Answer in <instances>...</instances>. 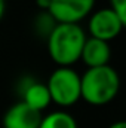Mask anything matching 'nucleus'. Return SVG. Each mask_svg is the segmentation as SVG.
<instances>
[{
  "label": "nucleus",
  "mask_w": 126,
  "mask_h": 128,
  "mask_svg": "<svg viewBox=\"0 0 126 128\" xmlns=\"http://www.w3.org/2000/svg\"><path fill=\"white\" fill-rule=\"evenodd\" d=\"M108 128H126V121H116Z\"/></svg>",
  "instance_id": "nucleus-13"
},
{
  "label": "nucleus",
  "mask_w": 126,
  "mask_h": 128,
  "mask_svg": "<svg viewBox=\"0 0 126 128\" xmlns=\"http://www.w3.org/2000/svg\"><path fill=\"white\" fill-rule=\"evenodd\" d=\"M111 58V49L108 42L88 37L83 49L80 60L88 66V68H95V67H104L108 66V61Z\"/></svg>",
  "instance_id": "nucleus-8"
},
{
  "label": "nucleus",
  "mask_w": 126,
  "mask_h": 128,
  "mask_svg": "<svg viewBox=\"0 0 126 128\" xmlns=\"http://www.w3.org/2000/svg\"><path fill=\"white\" fill-rule=\"evenodd\" d=\"M55 26H57V21L51 16L49 12H40L37 15V18H36V21H34L36 32L40 36H46V39L52 33V30L55 28Z\"/></svg>",
  "instance_id": "nucleus-10"
},
{
  "label": "nucleus",
  "mask_w": 126,
  "mask_h": 128,
  "mask_svg": "<svg viewBox=\"0 0 126 128\" xmlns=\"http://www.w3.org/2000/svg\"><path fill=\"white\" fill-rule=\"evenodd\" d=\"M19 92L22 97L21 101H24L27 106H30L31 109L40 112V113L52 103L46 84L37 82L31 78L22 79L19 82Z\"/></svg>",
  "instance_id": "nucleus-7"
},
{
  "label": "nucleus",
  "mask_w": 126,
  "mask_h": 128,
  "mask_svg": "<svg viewBox=\"0 0 126 128\" xmlns=\"http://www.w3.org/2000/svg\"><path fill=\"white\" fill-rule=\"evenodd\" d=\"M39 128H77V122L67 112H52L42 118Z\"/></svg>",
  "instance_id": "nucleus-9"
},
{
  "label": "nucleus",
  "mask_w": 126,
  "mask_h": 128,
  "mask_svg": "<svg viewBox=\"0 0 126 128\" xmlns=\"http://www.w3.org/2000/svg\"><path fill=\"white\" fill-rule=\"evenodd\" d=\"M4 12H6V0H0V21L4 16Z\"/></svg>",
  "instance_id": "nucleus-14"
},
{
  "label": "nucleus",
  "mask_w": 126,
  "mask_h": 128,
  "mask_svg": "<svg viewBox=\"0 0 126 128\" xmlns=\"http://www.w3.org/2000/svg\"><path fill=\"white\" fill-rule=\"evenodd\" d=\"M86 34L79 24H57L48 36V52L60 67H71L80 60Z\"/></svg>",
  "instance_id": "nucleus-1"
},
{
  "label": "nucleus",
  "mask_w": 126,
  "mask_h": 128,
  "mask_svg": "<svg viewBox=\"0 0 126 128\" xmlns=\"http://www.w3.org/2000/svg\"><path fill=\"white\" fill-rule=\"evenodd\" d=\"M95 0H51L48 12L57 24H79L92 14Z\"/></svg>",
  "instance_id": "nucleus-4"
},
{
  "label": "nucleus",
  "mask_w": 126,
  "mask_h": 128,
  "mask_svg": "<svg viewBox=\"0 0 126 128\" xmlns=\"http://www.w3.org/2000/svg\"><path fill=\"white\" fill-rule=\"evenodd\" d=\"M36 4L39 6V9L42 12H48V9L51 6V0H36Z\"/></svg>",
  "instance_id": "nucleus-12"
},
{
  "label": "nucleus",
  "mask_w": 126,
  "mask_h": 128,
  "mask_svg": "<svg viewBox=\"0 0 126 128\" xmlns=\"http://www.w3.org/2000/svg\"><path fill=\"white\" fill-rule=\"evenodd\" d=\"M120 91V76L110 67L88 68L80 76L82 98L92 106H104L113 101Z\"/></svg>",
  "instance_id": "nucleus-2"
},
{
  "label": "nucleus",
  "mask_w": 126,
  "mask_h": 128,
  "mask_svg": "<svg viewBox=\"0 0 126 128\" xmlns=\"http://www.w3.org/2000/svg\"><path fill=\"white\" fill-rule=\"evenodd\" d=\"M110 9L117 15L123 28H126V0H110Z\"/></svg>",
  "instance_id": "nucleus-11"
},
{
  "label": "nucleus",
  "mask_w": 126,
  "mask_h": 128,
  "mask_svg": "<svg viewBox=\"0 0 126 128\" xmlns=\"http://www.w3.org/2000/svg\"><path fill=\"white\" fill-rule=\"evenodd\" d=\"M88 28L91 33V37L110 42L120 34V32L123 30V26L117 18V15L110 8H104L91 14Z\"/></svg>",
  "instance_id": "nucleus-5"
},
{
  "label": "nucleus",
  "mask_w": 126,
  "mask_h": 128,
  "mask_svg": "<svg viewBox=\"0 0 126 128\" xmlns=\"http://www.w3.org/2000/svg\"><path fill=\"white\" fill-rule=\"evenodd\" d=\"M48 91L51 100L63 107L76 104L80 98V74L71 67H58L48 79Z\"/></svg>",
  "instance_id": "nucleus-3"
},
{
  "label": "nucleus",
  "mask_w": 126,
  "mask_h": 128,
  "mask_svg": "<svg viewBox=\"0 0 126 128\" xmlns=\"http://www.w3.org/2000/svg\"><path fill=\"white\" fill-rule=\"evenodd\" d=\"M42 113L27 106L24 101H18L10 106L3 116V128H39L42 122Z\"/></svg>",
  "instance_id": "nucleus-6"
}]
</instances>
